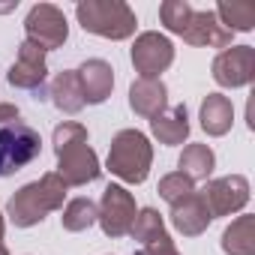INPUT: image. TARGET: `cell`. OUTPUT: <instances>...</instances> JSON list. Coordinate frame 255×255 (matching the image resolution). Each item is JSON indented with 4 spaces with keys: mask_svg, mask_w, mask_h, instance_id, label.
Returning <instances> with one entry per match:
<instances>
[{
    "mask_svg": "<svg viewBox=\"0 0 255 255\" xmlns=\"http://www.w3.org/2000/svg\"><path fill=\"white\" fill-rule=\"evenodd\" d=\"M51 144H54V156H57V174L66 186H87V183L99 180V174H102L99 156L87 144V129L81 123L63 120L51 135Z\"/></svg>",
    "mask_w": 255,
    "mask_h": 255,
    "instance_id": "cell-1",
    "label": "cell"
},
{
    "mask_svg": "<svg viewBox=\"0 0 255 255\" xmlns=\"http://www.w3.org/2000/svg\"><path fill=\"white\" fill-rule=\"evenodd\" d=\"M66 192H69V186L60 180V174H57V171H48V174H42L39 180L24 183V186L6 201V219H9L15 228L39 225L51 210H60V207H63Z\"/></svg>",
    "mask_w": 255,
    "mask_h": 255,
    "instance_id": "cell-2",
    "label": "cell"
},
{
    "mask_svg": "<svg viewBox=\"0 0 255 255\" xmlns=\"http://www.w3.org/2000/svg\"><path fill=\"white\" fill-rule=\"evenodd\" d=\"M75 15L87 33L102 36V39H114V42L129 39L138 27L135 12L123 0H81L75 6Z\"/></svg>",
    "mask_w": 255,
    "mask_h": 255,
    "instance_id": "cell-3",
    "label": "cell"
},
{
    "mask_svg": "<svg viewBox=\"0 0 255 255\" xmlns=\"http://www.w3.org/2000/svg\"><path fill=\"white\" fill-rule=\"evenodd\" d=\"M150 165H153V147H150V141H147L144 132H138V129H120L111 138L108 171L114 177H120L123 183L138 186V183L147 180Z\"/></svg>",
    "mask_w": 255,
    "mask_h": 255,
    "instance_id": "cell-4",
    "label": "cell"
},
{
    "mask_svg": "<svg viewBox=\"0 0 255 255\" xmlns=\"http://www.w3.org/2000/svg\"><path fill=\"white\" fill-rule=\"evenodd\" d=\"M42 153V138L33 126L15 120L0 129V177H9L39 159Z\"/></svg>",
    "mask_w": 255,
    "mask_h": 255,
    "instance_id": "cell-5",
    "label": "cell"
},
{
    "mask_svg": "<svg viewBox=\"0 0 255 255\" xmlns=\"http://www.w3.org/2000/svg\"><path fill=\"white\" fill-rule=\"evenodd\" d=\"M135 213H138V207H135V198H132L129 189H123L117 183L105 186L102 201L96 207V222H99L105 237H111V240L126 237L129 228H132V222H135Z\"/></svg>",
    "mask_w": 255,
    "mask_h": 255,
    "instance_id": "cell-6",
    "label": "cell"
},
{
    "mask_svg": "<svg viewBox=\"0 0 255 255\" xmlns=\"http://www.w3.org/2000/svg\"><path fill=\"white\" fill-rule=\"evenodd\" d=\"M24 30H27V42L39 45L42 51H54L69 39L66 15L54 3H36L24 18Z\"/></svg>",
    "mask_w": 255,
    "mask_h": 255,
    "instance_id": "cell-7",
    "label": "cell"
},
{
    "mask_svg": "<svg viewBox=\"0 0 255 255\" xmlns=\"http://www.w3.org/2000/svg\"><path fill=\"white\" fill-rule=\"evenodd\" d=\"M129 57H132V66H135L138 78H159L174 63V45L165 33L147 30V33L135 36V45H132Z\"/></svg>",
    "mask_w": 255,
    "mask_h": 255,
    "instance_id": "cell-8",
    "label": "cell"
},
{
    "mask_svg": "<svg viewBox=\"0 0 255 255\" xmlns=\"http://www.w3.org/2000/svg\"><path fill=\"white\" fill-rule=\"evenodd\" d=\"M213 81L219 87H246L255 81V48L252 45H228L213 57Z\"/></svg>",
    "mask_w": 255,
    "mask_h": 255,
    "instance_id": "cell-9",
    "label": "cell"
},
{
    "mask_svg": "<svg viewBox=\"0 0 255 255\" xmlns=\"http://www.w3.org/2000/svg\"><path fill=\"white\" fill-rule=\"evenodd\" d=\"M201 198L210 210V216H231L240 213L249 204V180L243 174H228V177H216L201 189Z\"/></svg>",
    "mask_w": 255,
    "mask_h": 255,
    "instance_id": "cell-10",
    "label": "cell"
},
{
    "mask_svg": "<svg viewBox=\"0 0 255 255\" xmlns=\"http://www.w3.org/2000/svg\"><path fill=\"white\" fill-rule=\"evenodd\" d=\"M6 78H9V84L12 87H18V90H39V87H45V78H48V63H45V51L39 48V45H33V42H21V48H18V57H15V63L9 66V72H6Z\"/></svg>",
    "mask_w": 255,
    "mask_h": 255,
    "instance_id": "cell-11",
    "label": "cell"
},
{
    "mask_svg": "<svg viewBox=\"0 0 255 255\" xmlns=\"http://www.w3.org/2000/svg\"><path fill=\"white\" fill-rule=\"evenodd\" d=\"M231 30H225L216 18L213 9H195L192 18H189V27L183 33V42L189 45H198V48H228L231 45Z\"/></svg>",
    "mask_w": 255,
    "mask_h": 255,
    "instance_id": "cell-12",
    "label": "cell"
},
{
    "mask_svg": "<svg viewBox=\"0 0 255 255\" xmlns=\"http://www.w3.org/2000/svg\"><path fill=\"white\" fill-rule=\"evenodd\" d=\"M75 72H78V81H81L84 105H102L111 96V90H114V69H111V63H105L99 57H90Z\"/></svg>",
    "mask_w": 255,
    "mask_h": 255,
    "instance_id": "cell-13",
    "label": "cell"
},
{
    "mask_svg": "<svg viewBox=\"0 0 255 255\" xmlns=\"http://www.w3.org/2000/svg\"><path fill=\"white\" fill-rule=\"evenodd\" d=\"M129 108L147 120H153L159 111H165L168 108V87L162 84V78H135L129 87Z\"/></svg>",
    "mask_w": 255,
    "mask_h": 255,
    "instance_id": "cell-14",
    "label": "cell"
},
{
    "mask_svg": "<svg viewBox=\"0 0 255 255\" xmlns=\"http://www.w3.org/2000/svg\"><path fill=\"white\" fill-rule=\"evenodd\" d=\"M210 222H213V216H210V210H207L201 192H192V195H186L183 201H177V204L171 207V225H174L183 237H198V234H204Z\"/></svg>",
    "mask_w": 255,
    "mask_h": 255,
    "instance_id": "cell-15",
    "label": "cell"
},
{
    "mask_svg": "<svg viewBox=\"0 0 255 255\" xmlns=\"http://www.w3.org/2000/svg\"><path fill=\"white\" fill-rule=\"evenodd\" d=\"M150 132L153 138H159V144H183L189 138V111L186 105H171L165 111H159L153 120H150Z\"/></svg>",
    "mask_w": 255,
    "mask_h": 255,
    "instance_id": "cell-16",
    "label": "cell"
},
{
    "mask_svg": "<svg viewBox=\"0 0 255 255\" xmlns=\"http://www.w3.org/2000/svg\"><path fill=\"white\" fill-rule=\"evenodd\" d=\"M48 99L54 102L57 111L63 114H78L84 108V93H81V81L75 69H63L51 78L48 84Z\"/></svg>",
    "mask_w": 255,
    "mask_h": 255,
    "instance_id": "cell-17",
    "label": "cell"
},
{
    "mask_svg": "<svg viewBox=\"0 0 255 255\" xmlns=\"http://www.w3.org/2000/svg\"><path fill=\"white\" fill-rule=\"evenodd\" d=\"M198 120H201V129L207 135H213V138L225 135L231 129V123H234V105H231V99L225 93H207L204 102H201Z\"/></svg>",
    "mask_w": 255,
    "mask_h": 255,
    "instance_id": "cell-18",
    "label": "cell"
},
{
    "mask_svg": "<svg viewBox=\"0 0 255 255\" xmlns=\"http://www.w3.org/2000/svg\"><path fill=\"white\" fill-rule=\"evenodd\" d=\"M177 168H180V174H186L192 183L207 180V177L213 174V168H216V153H213L207 144H186L183 153H180V159H177Z\"/></svg>",
    "mask_w": 255,
    "mask_h": 255,
    "instance_id": "cell-19",
    "label": "cell"
},
{
    "mask_svg": "<svg viewBox=\"0 0 255 255\" xmlns=\"http://www.w3.org/2000/svg\"><path fill=\"white\" fill-rule=\"evenodd\" d=\"M225 255H255V216H237L222 231Z\"/></svg>",
    "mask_w": 255,
    "mask_h": 255,
    "instance_id": "cell-20",
    "label": "cell"
},
{
    "mask_svg": "<svg viewBox=\"0 0 255 255\" xmlns=\"http://www.w3.org/2000/svg\"><path fill=\"white\" fill-rule=\"evenodd\" d=\"M216 18L225 30L231 33H249L255 27V6L246 3V0H231V3H219L216 9Z\"/></svg>",
    "mask_w": 255,
    "mask_h": 255,
    "instance_id": "cell-21",
    "label": "cell"
},
{
    "mask_svg": "<svg viewBox=\"0 0 255 255\" xmlns=\"http://www.w3.org/2000/svg\"><path fill=\"white\" fill-rule=\"evenodd\" d=\"M132 240H138L141 246H150V243H159V240H168V231H165V222L159 216L156 207H144L135 213V222L129 228Z\"/></svg>",
    "mask_w": 255,
    "mask_h": 255,
    "instance_id": "cell-22",
    "label": "cell"
},
{
    "mask_svg": "<svg viewBox=\"0 0 255 255\" xmlns=\"http://www.w3.org/2000/svg\"><path fill=\"white\" fill-rule=\"evenodd\" d=\"M63 228L66 231H87L93 222H96V204L90 198H72L66 207H63V216H60Z\"/></svg>",
    "mask_w": 255,
    "mask_h": 255,
    "instance_id": "cell-23",
    "label": "cell"
},
{
    "mask_svg": "<svg viewBox=\"0 0 255 255\" xmlns=\"http://www.w3.org/2000/svg\"><path fill=\"white\" fill-rule=\"evenodd\" d=\"M192 12H195V9L186 3V0H165V3L159 6V18H162L165 30H168V33H177V36L186 33Z\"/></svg>",
    "mask_w": 255,
    "mask_h": 255,
    "instance_id": "cell-24",
    "label": "cell"
},
{
    "mask_svg": "<svg viewBox=\"0 0 255 255\" xmlns=\"http://www.w3.org/2000/svg\"><path fill=\"white\" fill-rule=\"evenodd\" d=\"M156 192H159V198H162V201H168V204L174 207L177 201H183L186 195H192V192H195V183H192L186 174H180V171H171V174H165V177L159 180Z\"/></svg>",
    "mask_w": 255,
    "mask_h": 255,
    "instance_id": "cell-25",
    "label": "cell"
},
{
    "mask_svg": "<svg viewBox=\"0 0 255 255\" xmlns=\"http://www.w3.org/2000/svg\"><path fill=\"white\" fill-rule=\"evenodd\" d=\"M135 255H180V252H177V246H174V243H171V237H168V240H159V243L141 246Z\"/></svg>",
    "mask_w": 255,
    "mask_h": 255,
    "instance_id": "cell-26",
    "label": "cell"
},
{
    "mask_svg": "<svg viewBox=\"0 0 255 255\" xmlns=\"http://www.w3.org/2000/svg\"><path fill=\"white\" fill-rule=\"evenodd\" d=\"M21 114H18V108L12 105V102H0V129L3 126H9V123H15Z\"/></svg>",
    "mask_w": 255,
    "mask_h": 255,
    "instance_id": "cell-27",
    "label": "cell"
},
{
    "mask_svg": "<svg viewBox=\"0 0 255 255\" xmlns=\"http://www.w3.org/2000/svg\"><path fill=\"white\" fill-rule=\"evenodd\" d=\"M6 222H3V213H0V255H9V249H6Z\"/></svg>",
    "mask_w": 255,
    "mask_h": 255,
    "instance_id": "cell-28",
    "label": "cell"
}]
</instances>
